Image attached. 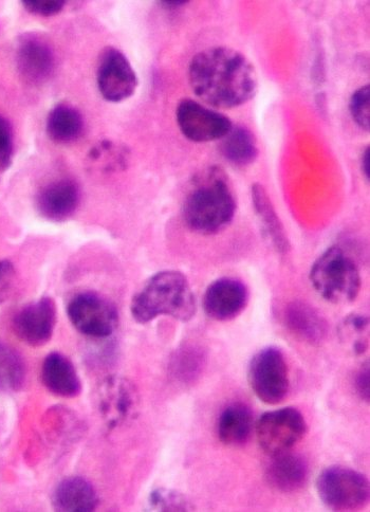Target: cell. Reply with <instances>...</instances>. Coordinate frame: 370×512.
Masks as SVG:
<instances>
[{
	"mask_svg": "<svg viewBox=\"0 0 370 512\" xmlns=\"http://www.w3.org/2000/svg\"><path fill=\"white\" fill-rule=\"evenodd\" d=\"M189 78L194 94L216 108L244 105L257 91L254 66L242 52L228 47L199 52L190 64Z\"/></svg>",
	"mask_w": 370,
	"mask_h": 512,
	"instance_id": "cell-1",
	"label": "cell"
},
{
	"mask_svg": "<svg viewBox=\"0 0 370 512\" xmlns=\"http://www.w3.org/2000/svg\"><path fill=\"white\" fill-rule=\"evenodd\" d=\"M235 212L236 201L229 179L216 168L203 173L183 205L185 224L205 235L226 229L232 223Z\"/></svg>",
	"mask_w": 370,
	"mask_h": 512,
	"instance_id": "cell-2",
	"label": "cell"
},
{
	"mask_svg": "<svg viewBox=\"0 0 370 512\" xmlns=\"http://www.w3.org/2000/svg\"><path fill=\"white\" fill-rule=\"evenodd\" d=\"M131 312L133 318L141 324L160 316L187 322L196 314V299L183 273L166 270L155 274L137 292Z\"/></svg>",
	"mask_w": 370,
	"mask_h": 512,
	"instance_id": "cell-3",
	"label": "cell"
},
{
	"mask_svg": "<svg viewBox=\"0 0 370 512\" xmlns=\"http://www.w3.org/2000/svg\"><path fill=\"white\" fill-rule=\"evenodd\" d=\"M309 278L318 294L332 304L354 302L361 289L359 268L340 246L328 248L313 263Z\"/></svg>",
	"mask_w": 370,
	"mask_h": 512,
	"instance_id": "cell-4",
	"label": "cell"
},
{
	"mask_svg": "<svg viewBox=\"0 0 370 512\" xmlns=\"http://www.w3.org/2000/svg\"><path fill=\"white\" fill-rule=\"evenodd\" d=\"M321 501L332 511H356L369 501V482L364 474L351 468L331 466L317 480Z\"/></svg>",
	"mask_w": 370,
	"mask_h": 512,
	"instance_id": "cell-5",
	"label": "cell"
},
{
	"mask_svg": "<svg viewBox=\"0 0 370 512\" xmlns=\"http://www.w3.org/2000/svg\"><path fill=\"white\" fill-rule=\"evenodd\" d=\"M248 381L256 397L269 406L283 402L290 389L288 364L279 347L268 346L250 361Z\"/></svg>",
	"mask_w": 370,
	"mask_h": 512,
	"instance_id": "cell-6",
	"label": "cell"
},
{
	"mask_svg": "<svg viewBox=\"0 0 370 512\" xmlns=\"http://www.w3.org/2000/svg\"><path fill=\"white\" fill-rule=\"evenodd\" d=\"M256 436L259 446L270 456L290 451L307 433L303 414L294 408L267 412L257 420Z\"/></svg>",
	"mask_w": 370,
	"mask_h": 512,
	"instance_id": "cell-7",
	"label": "cell"
},
{
	"mask_svg": "<svg viewBox=\"0 0 370 512\" xmlns=\"http://www.w3.org/2000/svg\"><path fill=\"white\" fill-rule=\"evenodd\" d=\"M67 314L77 331L91 338H107L116 332L119 324L115 305L91 291L73 296L68 303Z\"/></svg>",
	"mask_w": 370,
	"mask_h": 512,
	"instance_id": "cell-8",
	"label": "cell"
},
{
	"mask_svg": "<svg viewBox=\"0 0 370 512\" xmlns=\"http://www.w3.org/2000/svg\"><path fill=\"white\" fill-rule=\"evenodd\" d=\"M98 87L109 102L131 98L137 89L138 78L131 63L116 48H106L100 57L97 71Z\"/></svg>",
	"mask_w": 370,
	"mask_h": 512,
	"instance_id": "cell-9",
	"label": "cell"
},
{
	"mask_svg": "<svg viewBox=\"0 0 370 512\" xmlns=\"http://www.w3.org/2000/svg\"><path fill=\"white\" fill-rule=\"evenodd\" d=\"M177 122L182 134L194 142L224 138L231 130V120L201 104L185 99L177 107Z\"/></svg>",
	"mask_w": 370,
	"mask_h": 512,
	"instance_id": "cell-10",
	"label": "cell"
},
{
	"mask_svg": "<svg viewBox=\"0 0 370 512\" xmlns=\"http://www.w3.org/2000/svg\"><path fill=\"white\" fill-rule=\"evenodd\" d=\"M100 414L109 429H116L131 420L138 409V393L126 378H106L99 389Z\"/></svg>",
	"mask_w": 370,
	"mask_h": 512,
	"instance_id": "cell-11",
	"label": "cell"
},
{
	"mask_svg": "<svg viewBox=\"0 0 370 512\" xmlns=\"http://www.w3.org/2000/svg\"><path fill=\"white\" fill-rule=\"evenodd\" d=\"M57 323V305L45 297L24 306L13 319L15 335L26 344L40 347L47 344Z\"/></svg>",
	"mask_w": 370,
	"mask_h": 512,
	"instance_id": "cell-12",
	"label": "cell"
},
{
	"mask_svg": "<svg viewBox=\"0 0 370 512\" xmlns=\"http://www.w3.org/2000/svg\"><path fill=\"white\" fill-rule=\"evenodd\" d=\"M248 300L249 291L242 281L221 278L208 287L203 297V308L213 320L230 321L244 312Z\"/></svg>",
	"mask_w": 370,
	"mask_h": 512,
	"instance_id": "cell-13",
	"label": "cell"
},
{
	"mask_svg": "<svg viewBox=\"0 0 370 512\" xmlns=\"http://www.w3.org/2000/svg\"><path fill=\"white\" fill-rule=\"evenodd\" d=\"M16 64L24 80L30 84H42L52 75L53 51L41 36L23 35L17 46Z\"/></svg>",
	"mask_w": 370,
	"mask_h": 512,
	"instance_id": "cell-14",
	"label": "cell"
},
{
	"mask_svg": "<svg viewBox=\"0 0 370 512\" xmlns=\"http://www.w3.org/2000/svg\"><path fill=\"white\" fill-rule=\"evenodd\" d=\"M80 203V191L76 182L62 179L51 182L39 195L36 205L42 216L51 222H64Z\"/></svg>",
	"mask_w": 370,
	"mask_h": 512,
	"instance_id": "cell-15",
	"label": "cell"
},
{
	"mask_svg": "<svg viewBox=\"0 0 370 512\" xmlns=\"http://www.w3.org/2000/svg\"><path fill=\"white\" fill-rule=\"evenodd\" d=\"M308 477L307 461L303 456L290 451L272 456L266 470L269 485L285 493L301 490L306 485Z\"/></svg>",
	"mask_w": 370,
	"mask_h": 512,
	"instance_id": "cell-16",
	"label": "cell"
},
{
	"mask_svg": "<svg viewBox=\"0 0 370 512\" xmlns=\"http://www.w3.org/2000/svg\"><path fill=\"white\" fill-rule=\"evenodd\" d=\"M42 380L46 389L55 396L74 398L82 392V382L76 368L69 358L60 353H51L46 357Z\"/></svg>",
	"mask_w": 370,
	"mask_h": 512,
	"instance_id": "cell-17",
	"label": "cell"
},
{
	"mask_svg": "<svg viewBox=\"0 0 370 512\" xmlns=\"http://www.w3.org/2000/svg\"><path fill=\"white\" fill-rule=\"evenodd\" d=\"M284 320L292 334L310 344H320L327 336L326 320L316 308L304 302L296 301L287 305Z\"/></svg>",
	"mask_w": 370,
	"mask_h": 512,
	"instance_id": "cell-18",
	"label": "cell"
},
{
	"mask_svg": "<svg viewBox=\"0 0 370 512\" xmlns=\"http://www.w3.org/2000/svg\"><path fill=\"white\" fill-rule=\"evenodd\" d=\"M99 504L97 491L87 480L70 477L55 488L52 496L53 508L62 512L95 511Z\"/></svg>",
	"mask_w": 370,
	"mask_h": 512,
	"instance_id": "cell-19",
	"label": "cell"
},
{
	"mask_svg": "<svg viewBox=\"0 0 370 512\" xmlns=\"http://www.w3.org/2000/svg\"><path fill=\"white\" fill-rule=\"evenodd\" d=\"M253 428L254 420L251 410L243 404H234L220 414L217 435L222 444L238 447L249 441Z\"/></svg>",
	"mask_w": 370,
	"mask_h": 512,
	"instance_id": "cell-20",
	"label": "cell"
},
{
	"mask_svg": "<svg viewBox=\"0 0 370 512\" xmlns=\"http://www.w3.org/2000/svg\"><path fill=\"white\" fill-rule=\"evenodd\" d=\"M252 201L259 221L274 248L281 253H287L290 250L287 234L263 186L255 184L252 187Z\"/></svg>",
	"mask_w": 370,
	"mask_h": 512,
	"instance_id": "cell-21",
	"label": "cell"
},
{
	"mask_svg": "<svg viewBox=\"0 0 370 512\" xmlns=\"http://www.w3.org/2000/svg\"><path fill=\"white\" fill-rule=\"evenodd\" d=\"M220 152L233 166L247 167L258 155L255 136L243 125L232 126L230 132L221 139Z\"/></svg>",
	"mask_w": 370,
	"mask_h": 512,
	"instance_id": "cell-22",
	"label": "cell"
},
{
	"mask_svg": "<svg viewBox=\"0 0 370 512\" xmlns=\"http://www.w3.org/2000/svg\"><path fill=\"white\" fill-rule=\"evenodd\" d=\"M84 122L76 108L60 104L55 106L47 119L49 137L59 143L77 140L83 132Z\"/></svg>",
	"mask_w": 370,
	"mask_h": 512,
	"instance_id": "cell-23",
	"label": "cell"
},
{
	"mask_svg": "<svg viewBox=\"0 0 370 512\" xmlns=\"http://www.w3.org/2000/svg\"><path fill=\"white\" fill-rule=\"evenodd\" d=\"M26 381V364L13 347L0 342V392L22 390Z\"/></svg>",
	"mask_w": 370,
	"mask_h": 512,
	"instance_id": "cell-24",
	"label": "cell"
},
{
	"mask_svg": "<svg viewBox=\"0 0 370 512\" xmlns=\"http://www.w3.org/2000/svg\"><path fill=\"white\" fill-rule=\"evenodd\" d=\"M205 364V356L195 347H185L172 359L171 370L175 378L188 382L194 380Z\"/></svg>",
	"mask_w": 370,
	"mask_h": 512,
	"instance_id": "cell-25",
	"label": "cell"
},
{
	"mask_svg": "<svg viewBox=\"0 0 370 512\" xmlns=\"http://www.w3.org/2000/svg\"><path fill=\"white\" fill-rule=\"evenodd\" d=\"M369 319L364 315H349L342 323L340 335L356 355H362L367 349Z\"/></svg>",
	"mask_w": 370,
	"mask_h": 512,
	"instance_id": "cell-26",
	"label": "cell"
},
{
	"mask_svg": "<svg viewBox=\"0 0 370 512\" xmlns=\"http://www.w3.org/2000/svg\"><path fill=\"white\" fill-rule=\"evenodd\" d=\"M148 503L152 509L163 512H181L192 511L194 509L191 502L182 493L165 488L154 490Z\"/></svg>",
	"mask_w": 370,
	"mask_h": 512,
	"instance_id": "cell-27",
	"label": "cell"
},
{
	"mask_svg": "<svg viewBox=\"0 0 370 512\" xmlns=\"http://www.w3.org/2000/svg\"><path fill=\"white\" fill-rule=\"evenodd\" d=\"M350 114L355 122L368 131L370 124V88L369 85L363 86L356 91L350 99Z\"/></svg>",
	"mask_w": 370,
	"mask_h": 512,
	"instance_id": "cell-28",
	"label": "cell"
},
{
	"mask_svg": "<svg viewBox=\"0 0 370 512\" xmlns=\"http://www.w3.org/2000/svg\"><path fill=\"white\" fill-rule=\"evenodd\" d=\"M13 158V134L10 123L0 116V180L9 170Z\"/></svg>",
	"mask_w": 370,
	"mask_h": 512,
	"instance_id": "cell-29",
	"label": "cell"
},
{
	"mask_svg": "<svg viewBox=\"0 0 370 512\" xmlns=\"http://www.w3.org/2000/svg\"><path fill=\"white\" fill-rule=\"evenodd\" d=\"M16 280L14 265L7 260L0 261V305L5 303L12 294Z\"/></svg>",
	"mask_w": 370,
	"mask_h": 512,
	"instance_id": "cell-30",
	"label": "cell"
},
{
	"mask_svg": "<svg viewBox=\"0 0 370 512\" xmlns=\"http://www.w3.org/2000/svg\"><path fill=\"white\" fill-rule=\"evenodd\" d=\"M22 3L29 12L42 16L58 14L66 4L64 0H23Z\"/></svg>",
	"mask_w": 370,
	"mask_h": 512,
	"instance_id": "cell-31",
	"label": "cell"
},
{
	"mask_svg": "<svg viewBox=\"0 0 370 512\" xmlns=\"http://www.w3.org/2000/svg\"><path fill=\"white\" fill-rule=\"evenodd\" d=\"M370 372L368 362L363 365L356 376V390L358 395L364 401H369L370 398Z\"/></svg>",
	"mask_w": 370,
	"mask_h": 512,
	"instance_id": "cell-32",
	"label": "cell"
},
{
	"mask_svg": "<svg viewBox=\"0 0 370 512\" xmlns=\"http://www.w3.org/2000/svg\"><path fill=\"white\" fill-rule=\"evenodd\" d=\"M362 171L367 180L370 178V150L367 148L362 156Z\"/></svg>",
	"mask_w": 370,
	"mask_h": 512,
	"instance_id": "cell-33",
	"label": "cell"
},
{
	"mask_svg": "<svg viewBox=\"0 0 370 512\" xmlns=\"http://www.w3.org/2000/svg\"><path fill=\"white\" fill-rule=\"evenodd\" d=\"M161 3L168 7H178V6L184 5L185 3H188V2H177V0H168V2H161Z\"/></svg>",
	"mask_w": 370,
	"mask_h": 512,
	"instance_id": "cell-34",
	"label": "cell"
}]
</instances>
